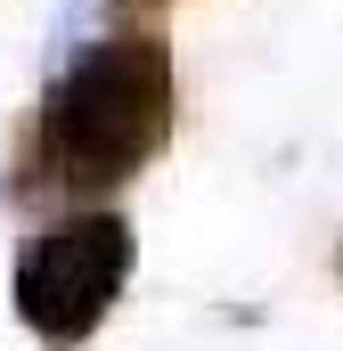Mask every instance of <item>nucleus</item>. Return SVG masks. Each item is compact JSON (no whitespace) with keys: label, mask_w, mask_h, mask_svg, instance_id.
Segmentation results:
<instances>
[{"label":"nucleus","mask_w":343,"mask_h":351,"mask_svg":"<svg viewBox=\"0 0 343 351\" xmlns=\"http://www.w3.org/2000/svg\"><path fill=\"white\" fill-rule=\"evenodd\" d=\"M172 106H180L172 49L156 33H115L58 74L49 114H41V156L74 188L131 180L172 139Z\"/></svg>","instance_id":"f257e3e1"},{"label":"nucleus","mask_w":343,"mask_h":351,"mask_svg":"<svg viewBox=\"0 0 343 351\" xmlns=\"http://www.w3.org/2000/svg\"><path fill=\"white\" fill-rule=\"evenodd\" d=\"M131 278V229L115 213H74L58 229H41L16 262V319L41 335V343H82L98 335V319L115 311Z\"/></svg>","instance_id":"f03ea898"}]
</instances>
